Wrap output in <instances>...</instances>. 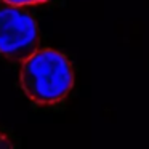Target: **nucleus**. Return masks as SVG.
I'll return each instance as SVG.
<instances>
[{"label":"nucleus","instance_id":"obj_1","mask_svg":"<svg viewBox=\"0 0 149 149\" xmlns=\"http://www.w3.org/2000/svg\"><path fill=\"white\" fill-rule=\"evenodd\" d=\"M19 80L32 103L55 106L71 93L74 87V69L63 53L45 48L34 52L23 61Z\"/></svg>","mask_w":149,"mask_h":149},{"label":"nucleus","instance_id":"obj_2","mask_svg":"<svg viewBox=\"0 0 149 149\" xmlns=\"http://www.w3.org/2000/svg\"><path fill=\"white\" fill-rule=\"evenodd\" d=\"M39 47V29L27 11L0 0V55L24 61Z\"/></svg>","mask_w":149,"mask_h":149},{"label":"nucleus","instance_id":"obj_3","mask_svg":"<svg viewBox=\"0 0 149 149\" xmlns=\"http://www.w3.org/2000/svg\"><path fill=\"white\" fill-rule=\"evenodd\" d=\"M10 5H15V7H27V5H37V3H45L48 0H3Z\"/></svg>","mask_w":149,"mask_h":149},{"label":"nucleus","instance_id":"obj_4","mask_svg":"<svg viewBox=\"0 0 149 149\" xmlns=\"http://www.w3.org/2000/svg\"><path fill=\"white\" fill-rule=\"evenodd\" d=\"M10 148H13V141L5 133L0 132V149H10Z\"/></svg>","mask_w":149,"mask_h":149}]
</instances>
